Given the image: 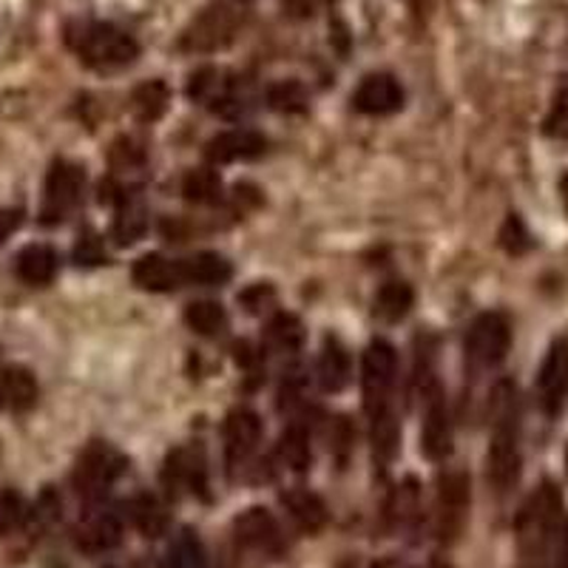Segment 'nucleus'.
Masks as SVG:
<instances>
[{"label": "nucleus", "instance_id": "obj_32", "mask_svg": "<svg viewBox=\"0 0 568 568\" xmlns=\"http://www.w3.org/2000/svg\"><path fill=\"white\" fill-rule=\"evenodd\" d=\"M182 194L194 205H217L222 199V180L214 168H194L182 180Z\"/></svg>", "mask_w": 568, "mask_h": 568}, {"label": "nucleus", "instance_id": "obj_9", "mask_svg": "<svg viewBox=\"0 0 568 568\" xmlns=\"http://www.w3.org/2000/svg\"><path fill=\"white\" fill-rule=\"evenodd\" d=\"M398 378V356L396 347L387 341H373L364 352L361 364V389H364L366 415L389 410L392 406V389Z\"/></svg>", "mask_w": 568, "mask_h": 568}, {"label": "nucleus", "instance_id": "obj_2", "mask_svg": "<svg viewBox=\"0 0 568 568\" xmlns=\"http://www.w3.org/2000/svg\"><path fill=\"white\" fill-rule=\"evenodd\" d=\"M524 449H520V396L512 382H501L492 392V438L487 452L489 487L508 494L520 483Z\"/></svg>", "mask_w": 568, "mask_h": 568}, {"label": "nucleus", "instance_id": "obj_14", "mask_svg": "<svg viewBox=\"0 0 568 568\" xmlns=\"http://www.w3.org/2000/svg\"><path fill=\"white\" fill-rule=\"evenodd\" d=\"M163 483L171 498H180L182 492H191L196 498L208 501V466L199 449L185 447L173 449L163 469Z\"/></svg>", "mask_w": 568, "mask_h": 568}, {"label": "nucleus", "instance_id": "obj_21", "mask_svg": "<svg viewBox=\"0 0 568 568\" xmlns=\"http://www.w3.org/2000/svg\"><path fill=\"white\" fill-rule=\"evenodd\" d=\"M17 279L31 287H43L57 276V254L49 245H29L17 254Z\"/></svg>", "mask_w": 568, "mask_h": 568}, {"label": "nucleus", "instance_id": "obj_34", "mask_svg": "<svg viewBox=\"0 0 568 568\" xmlns=\"http://www.w3.org/2000/svg\"><path fill=\"white\" fill-rule=\"evenodd\" d=\"M163 568H208V557L194 531H182L180 538L173 540V546L168 548Z\"/></svg>", "mask_w": 568, "mask_h": 568}, {"label": "nucleus", "instance_id": "obj_33", "mask_svg": "<svg viewBox=\"0 0 568 568\" xmlns=\"http://www.w3.org/2000/svg\"><path fill=\"white\" fill-rule=\"evenodd\" d=\"M188 327L199 333V336H219L228 327V313L222 310V305L217 301H194L185 310Z\"/></svg>", "mask_w": 568, "mask_h": 568}, {"label": "nucleus", "instance_id": "obj_15", "mask_svg": "<svg viewBox=\"0 0 568 568\" xmlns=\"http://www.w3.org/2000/svg\"><path fill=\"white\" fill-rule=\"evenodd\" d=\"M262 441V421L254 410H236L224 424V461L228 469H245Z\"/></svg>", "mask_w": 568, "mask_h": 568}, {"label": "nucleus", "instance_id": "obj_41", "mask_svg": "<svg viewBox=\"0 0 568 568\" xmlns=\"http://www.w3.org/2000/svg\"><path fill=\"white\" fill-rule=\"evenodd\" d=\"M23 214L17 208H0V245L21 228Z\"/></svg>", "mask_w": 568, "mask_h": 568}, {"label": "nucleus", "instance_id": "obj_11", "mask_svg": "<svg viewBox=\"0 0 568 568\" xmlns=\"http://www.w3.org/2000/svg\"><path fill=\"white\" fill-rule=\"evenodd\" d=\"M538 404L546 418H560L568 406V336H557L538 370Z\"/></svg>", "mask_w": 568, "mask_h": 568}, {"label": "nucleus", "instance_id": "obj_6", "mask_svg": "<svg viewBox=\"0 0 568 568\" xmlns=\"http://www.w3.org/2000/svg\"><path fill=\"white\" fill-rule=\"evenodd\" d=\"M122 469H126V457L112 443L94 441L77 457V466L72 472V487L82 501H103L108 489L120 480Z\"/></svg>", "mask_w": 568, "mask_h": 568}, {"label": "nucleus", "instance_id": "obj_27", "mask_svg": "<svg viewBox=\"0 0 568 568\" xmlns=\"http://www.w3.org/2000/svg\"><path fill=\"white\" fill-rule=\"evenodd\" d=\"M149 228V217H145V208H142L137 199H131L128 194H122L117 199V217H114L112 236L117 245H131L145 233Z\"/></svg>", "mask_w": 568, "mask_h": 568}, {"label": "nucleus", "instance_id": "obj_44", "mask_svg": "<svg viewBox=\"0 0 568 568\" xmlns=\"http://www.w3.org/2000/svg\"><path fill=\"white\" fill-rule=\"evenodd\" d=\"M284 7L291 9V15L307 17V15H313L315 0H284Z\"/></svg>", "mask_w": 568, "mask_h": 568}, {"label": "nucleus", "instance_id": "obj_3", "mask_svg": "<svg viewBox=\"0 0 568 568\" xmlns=\"http://www.w3.org/2000/svg\"><path fill=\"white\" fill-rule=\"evenodd\" d=\"M66 46L94 72H120L140 57L137 43L126 29L105 21H72L66 26Z\"/></svg>", "mask_w": 568, "mask_h": 568}, {"label": "nucleus", "instance_id": "obj_20", "mask_svg": "<svg viewBox=\"0 0 568 568\" xmlns=\"http://www.w3.org/2000/svg\"><path fill=\"white\" fill-rule=\"evenodd\" d=\"M279 501H282L284 512H287L293 524H296V529L305 531V534H319V531L327 526V506H324L322 498L315 492H310V489H287V492H282Z\"/></svg>", "mask_w": 568, "mask_h": 568}, {"label": "nucleus", "instance_id": "obj_49", "mask_svg": "<svg viewBox=\"0 0 568 568\" xmlns=\"http://www.w3.org/2000/svg\"><path fill=\"white\" fill-rule=\"evenodd\" d=\"M345 568H350V566H345Z\"/></svg>", "mask_w": 568, "mask_h": 568}, {"label": "nucleus", "instance_id": "obj_38", "mask_svg": "<svg viewBox=\"0 0 568 568\" xmlns=\"http://www.w3.org/2000/svg\"><path fill=\"white\" fill-rule=\"evenodd\" d=\"M501 245H503V250H508L512 256H520V254H526V250H529L531 236H529V231H526L524 219L512 214V217L503 222Z\"/></svg>", "mask_w": 568, "mask_h": 568}, {"label": "nucleus", "instance_id": "obj_29", "mask_svg": "<svg viewBox=\"0 0 568 568\" xmlns=\"http://www.w3.org/2000/svg\"><path fill=\"white\" fill-rule=\"evenodd\" d=\"M276 455L291 472H307L313 464V449L310 438L301 426H287L276 443Z\"/></svg>", "mask_w": 568, "mask_h": 568}, {"label": "nucleus", "instance_id": "obj_48", "mask_svg": "<svg viewBox=\"0 0 568 568\" xmlns=\"http://www.w3.org/2000/svg\"><path fill=\"white\" fill-rule=\"evenodd\" d=\"M126 568H142V566H140V563H134V566H126Z\"/></svg>", "mask_w": 568, "mask_h": 568}, {"label": "nucleus", "instance_id": "obj_12", "mask_svg": "<svg viewBox=\"0 0 568 568\" xmlns=\"http://www.w3.org/2000/svg\"><path fill=\"white\" fill-rule=\"evenodd\" d=\"M233 538H236L240 548H245V552L273 557V560L287 552V540H284L282 526L262 506H250L242 515L233 517Z\"/></svg>", "mask_w": 568, "mask_h": 568}, {"label": "nucleus", "instance_id": "obj_35", "mask_svg": "<svg viewBox=\"0 0 568 568\" xmlns=\"http://www.w3.org/2000/svg\"><path fill=\"white\" fill-rule=\"evenodd\" d=\"M268 345L276 347L282 352H296L305 345V327L296 315L279 313L273 322L268 324Z\"/></svg>", "mask_w": 568, "mask_h": 568}, {"label": "nucleus", "instance_id": "obj_45", "mask_svg": "<svg viewBox=\"0 0 568 568\" xmlns=\"http://www.w3.org/2000/svg\"><path fill=\"white\" fill-rule=\"evenodd\" d=\"M560 199H563V208H566V214H568V171L563 173V180H560Z\"/></svg>", "mask_w": 568, "mask_h": 568}, {"label": "nucleus", "instance_id": "obj_23", "mask_svg": "<svg viewBox=\"0 0 568 568\" xmlns=\"http://www.w3.org/2000/svg\"><path fill=\"white\" fill-rule=\"evenodd\" d=\"M350 352L338 345L336 338H327V341H324L322 359H319V384H322V389L324 392H341V389L350 384Z\"/></svg>", "mask_w": 568, "mask_h": 568}, {"label": "nucleus", "instance_id": "obj_10", "mask_svg": "<svg viewBox=\"0 0 568 568\" xmlns=\"http://www.w3.org/2000/svg\"><path fill=\"white\" fill-rule=\"evenodd\" d=\"M82 185H86V173L80 165L57 159L49 168L43 185V205H40V222L61 224L72 210L80 205Z\"/></svg>", "mask_w": 568, "mask_h": 568}, {"label": "nucleus", "instance_id": "obj_30", "mask_svg": "<svg viewBox=\"0 0 568 568\" xmlns=\"http://www.w3.org/2000/svg\"><path fill=\"white\" fill-rule=\"evenodd\" d=\"M415 293L406 282H387L382 291L375 293V315L384 322H401L412 310Z\"/></svg>", "mask_w": 568, "mask_h": 568}, {"label": "nucleus", "instance_id": "obj_24", "mask_svg": "<svg viewBox=\"0 0 568 568\" xmlns=\"http://www.w3.org/2000/svg\"><path fill=\"white\" fill-rule=\"evenodd\" d=\"M370 438H373L375 461L382 466L392 464V457L398 455V441H401V429H398V418L392 406L370 415Z\"/></svg>", "mask_w": 568, "mask_h": 568}, {"label": "nucleus", "instance_id": "obj_37", "mask_svg": "<svg viewBox=\"0 0 568 568\" xmlns=\"http://www.w3.org/2000/svg\"><path fill=\"white\" fill-rule=\"evenodd\" d=\"M29 520V506L12 489H0V538L21 529Z\"/></svg>", "mask_w": 568, "mask_h": 568}, {"label": "nucleus", "instance_id": "obj_47", "mask_svg": "<svg viewBox=\"0 0 568 568\" xmlns=\"http://www.w3.org/2000/svg\"><path fill=\"white\" fill-rule=\"evenodd\" d=\"M566 475H568V447H566Z\"/></svg>", "mask_w": 568, "mask_h": 568}, {"label": "nucleus", "instance_id": "obj_17", "mask_svg": "<svg viewBox=\"0 0 568 568\" xmlns=\"http://www.w3.org/2000/svg\"><path fill=\"white\" fill-rule=\"evenodd\" d=\"M268 151V140L259 131L250 128H233V131H222L205 145V157L210 165H228L240 163V159H256Z\"/></svg>", "mask_w": 568, "mask_h": 568}, {"label": "nucleus", "instance_id": "obj_28", "mask_svg": "<svg viewBox=\"0 0 568 568\" xmlns=\"http://www.w3.org/2000/svg\"><path fill=\"white\" fill-rule=\"evenodd\" d=\"M171 103V91L163 80H149L137 86L131 94V108H134L137 120L142 122H157Z\"/></svg>", "mask_w": 568, "mask_h": 568}, {"label": "nucleus", "instance_id": "obj_1", "mask_svg": "<svg viewBox=\"0 0 568 568\" xmlns=\"http://www.w3.org/2000/svg\"><path fill=\"white\" fill-rule=\"evenodd\" d=\"M566 520L563 492L554 480H543L515 517L517 568H552Z\"/></svg>", "mask_w": 568, "mask_h": 568}, {"label": "nucleus", "instance_id": "obj_16", "mask_svg": "<svg viewBox=\"0 0 568 568\" xmlns=\"http://www.w3.org/2000/svg\"><path fill=\"white\" fill-rule=\"evenodd\" d=\"M352 105L366 117H387L404 105V89L392 75H370L352 94Z\"/></svg>", "mask_w": 568, "mask_h": 568}, {"label": "nucleus", "instance_id": "obj_8", "mask_svg": "<svg viewBox=\"0 0 568 568\" xmlns=\"http://www.w3.org/2000/svg\"><path fill=\"white\" fill-rule=\"evenodd\" d=\"M508 347H512V327H508L506 315H478L472 322L464 341L466 364H469L472 373H487V370H494V366L503 364Z\"/></svg>", "mask_w": 568, "mask_h": 568}, {"label": "nucleus", "instance_id": "obj_42", "mask_svg": "<svg viewBox=\"0 0 568 568\" xmlns=\"http://www.w3.org/2000/svg\"><path fill=\"white\" fill-rule=\"evenodd\" d=\"M77 256V262H86V264H100L103 262V254H100V247H98V240L94 236H86V240H80V245H77L75 250Z\"/></svg>", "mask_w": 568, "mask_h": 568}, {"label": "nucleus", "instance_id": "obj_31", "mask_svg": "<svg viewBox=\"0 0 568 568\" xmlns=\"http://www.w3.org/2000/svg\"><path fill=\"white\" fill-rule=\"evenodd\" d=\"M418 480L415 478H406L401 487L392 489V494H389L387 501V508H384V517H387V524L392 526V529H401V526H410L412 520H415V515H418Z\"/></svg>", "mask_w": 568, "mask_h": 568}, {"label": "nucleus", "instance_id": "obj_19", "mask_svg": "<svg viewBox=\"0 0 568 568\" xmlns=\"http://www.w3.org/2000/svg\"><path fill=\"white\" fill-rule=\"evenodd\" d=\"M77 546L86 554H108L122 543V520L114 512L89 515L75 529Z\"/></svg>", "mask_w": 568, "mask_h": 568}, {"label": "nucleus", "instance_id": "obj_43", "mask_svg": "<svg viewBox=\"0 0 568 568\" xmlns=\"http://www.w3.org/2000/svg\"><path fill=\"white\" fill-rule=\"evenodd\" d=\"M552 568H568V520L560 531V543H557V552H554Z\"/></svg>", "mask_w": 568, "mask_h": 568}, {"label": "nucleus", "instance_id": "obj_22", "mask_svg": "<svg viewBox=\"0 0 568 568\" xmlns=\"http://www.w3.org/2000/svg\"><path fill=\"white\" fill-rule=\"evenodd\" d=\"M0 401L15 412H26L38 401V382L26 366H3L0 370Z\"/></svg>", "mask_w": 568, "mask_h": 568}, {"label": "nucleus", "instance_id": "obj_4", "mask_svg": "<svg viewBox=\"0 0 568 568\" xmlns=\"http://www.w3.org/2000/svg\"><path fill=\"white\" fill-rule=\"evenodd\" d=\"M254 17V0H208L182 29L177 49L185 54H217L240 38Z\"/></svg>", "mask_w": 568, "mask_h": 568}, {"label": "nucleus", "instance_id": "obj_25", "mask_svg": "<svg viewBox=\"0 0 568 568\" xmlns=\"http://www.w3.org/2000/svg\"><path fill=\"white\" fill-rule=\"evenodd\" d=\"M182 270H185V282L203 284V287H219V284L231 282L233 276L231 262L210 250L191 256L188 262H182Z\"/></svg>", "mask_w": 568, "mask_h": 568}, {"label": "nucleus", "instance_id": "obj_40", "mask_svg": "<svg viewBox=\"0 0 568 568\" xmlns=\"http://www.w3.org/2000/svg\"><path fill=\"white\" fill-rule=\"evenodd\" d=\"M142 163H145V157L140 149H134V142L120 140L112 149L114 171H137V168H142Z\"/></svg>", "mask_w": 568, "mask_h": 568}, {"label": "nucleus", "instance_id": "obj_36", "mask_svg": "<svg viewBox=\"0 0 568 568\" xmlns=\"http://www.w3.org/2000/svg\"><path fill=\"white\" fill-rule=\"evenodd\" d=\"M268 105L273 112L301 114L307 112V89L299 80L273 82L268 89Z\"/></svg>", "mask_w": 568, "mask_h": 568}, {"label": "nucleus", "instance_id": "obj_18", "mask_svg": "<svg viewBox=\"0 0 568 568\" xmlns=\"http://www.w3.org/2000/svg\"><path fill=\"white\" fill-rule=\"evenodd\" d=\"M131 279L140 291L149 293H171L177 287L185 284V270L182 262H173V259H165L159 254H149L137 259L134 270H131Z\"/></svg>", "mask_w": 568, "mask_h": 568}, {"label": "nucleus", "instance_id": "obj_46", "mask_svg": "<svg viewBox=\"0 0 568 568\" xmlns=\"http://www.w3.org/2000/svg\"><path fill=\"white\" fill-rule=\"evenodd\" d=\"M429 568H452V566H449V563H441V560H435V563H433V566H429Z\"/></svg>", "mask_w": 568, "mask_h": 568}, {"label": "nucleus", "instance_id": "obj_13", "mask_svg": "<svg viewBox=\"0 0 568 568\" xmlns=\"http://www.w3.org/2000/svg\"><path fill=\"white\" fill-rule=\"evenodd\" d=\"M421 449L429 461H447L452 455V418L443 389L435 378L424 384V429H421Z\"/></svg>", "mask_w": 568, "mask_h": 568}, {"label": "nucleus", "instance_id": "obj_26", "mask_svg": "<svg viewBox=\"0 0 568 568\" xmlns=\"http://www.w3.org/2000/svg\"><path fill=\"white\" fill-rule=\"evenodd\" d=\"M128 517H131L134 529L145 534V538H163L165 531H168V512L151 494H140V498L128 503Z\"/></svg>", "mask_w": 568, "mask_h": 568}, {"label": "nucleus", "instance_id": "obj_39", "mask_svg": "<svg viewBox=\"0 0 568 568\" xmlns=\"http://www.w3.org/2000/svg\"><path fill=\"white\" fill-rule=\"evenodd\" d=\"M548 137L554 140H566L568 142V91H563L560 98L554 100L552 114L546 117V126H543Z\"/></svg>", "mask_w": 568, "mask_h": 568}, {"label": "nucleus", "instance_id": "obj_5", "mask_svg": "<svg viewBox=\"0 0 568 568\" xmlns=\"http://www.w3.org/2000/svg\"><path fill=\"white\" fill-rule=\"evenodd\" d=\"M188 98L222 117H242L250 108L247 82L228 68H196L188 80Z\"/></svg>", "mask_w": 568, "mask_h": 568}, {"label": "nucleus", "instance_id": "obj_7", "mask_svg": "<svg viewBox=\"0 0 568 568\" xmlns=\"http://www.w3.org/2000/svg\"><path fill=\"white\" fill-rule=\"evenodd\" d=\"M472 508V483L469 475L461 469L447 472L438 480V498H435V538L443 546H452L461 540Z\"/></svg>", "mask_w": 568, "mask_h": 568}]
</instances>
